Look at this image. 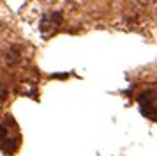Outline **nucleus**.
Returning a JSON list of instances; mask_svg holds the SVG:
<instances>
[{"label":"nucleus","instance_id":"7ed1b4c3","mask_svg":"<svg viewBox=\"0 0 157 156\" xmlns=\"http://www.w3.org/2000/svg\"><path fill=\"white\" fill-rule=\"evenodd\" d=\"M6 137H7V129H6L4 126H0V144L6 140Z\"/></svg>","mask_w":157,"mask_h":156},{"label":"nucleus","instance_id":"f257e3e1","mask_svg":"<svg viewBox=\"0 0 157 156\" xmlns=\"http://www.w3.org/2000/svg\"><path fill=\"white\" fill-rule=\"evenodd\" d=\"M6 62H7L9 66H14V64L20 62V51H18V48H13L11 51H7V55H6Z\"/></svg>","mask_w":157,"mask_h":156},{"label":"nucleus","instance_id":"f03ea898","mask_svg":"<svg viewBox=\"0 0 157 156\" xmlns=\"http://www.w3.org/2000/svg\"><path fill=\"white\" fill-rule=\"evenodd\" d=\"M6 99H7V89H6V85L0 84V105H2Z\"/></svg>","mask_w":157,"mask_h":156}]
</instances>
